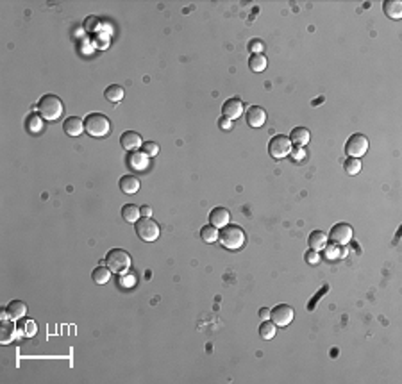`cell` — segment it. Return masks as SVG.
<instances>
[{"label": "cell", "mask_w": 402, "mask_h": 384, "mask_svg": "<svg viewBox=\"0 0 402 384\" xmlns=\"http://www.w3.org/2000/svg\"><path fill=\"white\" fill-rule=\"evenodd\" d=\"M38 113L45 122H56L61 118L63 111H65V104L57 95L45 93L38 102Z\"/></svg>", "instance_id": "6da1fadb"}, {"label": "cell", "mask_w": 402, "mask_h": 384, "mask_svg": "<svg viewBox=\"0 0 402 384\" xmlns=\"http://www.w3.org/2000/svg\"><path fill=\"white\" fill-rule=\"evenodd\" d=\"M218 241L229 250H239L245 245V231L239 225H232L227 223L225 227H222V231L218 233Z\"/></svg>", "instance_id": "7a4b0ae2"}, {"label": "cell", "mask_w": 402, "mask_h": 384, "mask_svg": "<svg viewBox=\"0 0 402 384\" xmlns=\"http://www.w3.org/2000/svg\"><path fill=\"white\" fill-rule=\"evenodd\" d=\"M84 131L93 138H104L111 131L109 118L102 113H90L84 118Z\"/></svg>", "instance_id": "3957f363"}, {"label": "cell", "mask_w": 402, "mask_h": 384, "mask_svg": "<svg viewBox=\"0 0 402 384\" xmlns=\"http://www.w3.org/2000/svg\"><path fill=\"white\" fill-rule=\"evenodd\" d=\"M131 263H133L131 254L124 249H111L106 256V261H104V264H106L111 272H114V274H124V272H127L131 268Z\"/></svg>", "instance_id": "277c9868"}, {"label": "cell", "mask_w": 402, "mask_h": 384, "mask_svg": "<svg viewBox=\"0 0 402 384\" xmlns=\"http://www.w3.org/2000/svg\"><path fill=\"white\" fill-rule=\"evenodd\" d=\"M134 231H136L138 238L143 241H156L159 238V223L154 222L150 216H141L136 223H134Z\"/></svg>", "instance_id": "5b68a950"}, {"label": "cell", "mask_w": 402, "mask_h": 384, "mask_svg": "<svg viewBox=\"0 0 402 384\" xmlns=\"http://www.w3.org/2000/svg\"><path fill=\"white\" fill-rule=\"evenodd\" d=\"M268 152L273 159H283L286 156H290L292 152V141L286 134H277L270 139L268 143Z\"/></svg>", "instance_id": "8992f818"}, {"label": "cell", "mask_w": 402, "mask_h": 384, "mask_svg": "<svg viewBox=\"0 0 402 384\" xmlns=\"http://www.w3.org/2000/svg\"><path fill=\"white\" fill-rule=\"evenodd\" d=\"M293 317H295V313H293V308L288 304H279L270 311V320L275 324V327H286L293 322Z\"/></svg>", "instance_id": "52a82bcc"}, {"label": "cell", "mask_w": 402, "mask_h": 384, "mask_svg": "<svg viewBox=\"0 0 402 384\" xmlns=\"http://www.w3.org/2000/svg\"><path fill=\"white\" fill-rule=\"evenodd\" d=\"M368 150V139L365 134H352L345 143V152L350 156V158H357L359 159L361 156H365Z\"/></svg>", "instance_id": "ba28073f"}, {"label": "cell", "mask_w": 402, "mask_h": 384, "mask_svg": "<svg viewBox=\"0 0 402 384\" xmlns=\"http://www.w3.org/2000/svg\"><path fill=\"white\" fill-rule=\"evenodd\" d=\"M329 238H331V241H334L338 245H347V243L352 240V227L345 222L336 223V225H333V229H331Z\"/></svg>", "instance_id": "9c48e42d"}, {"label": "cell", "mask_w": 402, "mask_h": 384, "mask_svg": "<svg viewBox=\"0 0 402 384\" xmlns=\"http://www.w3.org/2000/svg\"><path fill=\"white\" fill-rule=\"evenodd\" d=\"M243 113V102L239 98H229V100L224 102V106H222V114L229 120H236L239 118Z\"/></svg>", "instance_id": "30bf717a"}, {"label": "cell", "mask_w": 402, "mask_h": 384, "mask_svg": "<svg viewBox=\"0 0 402 384\" xmlns=\"http://www.w3.org/2000/svg\"><path fill=\"white\" fill-rule=\"evenodd\" d=\"M245 118H247V124L251 125V127L259 129L266 122V111L259 106H251L247 109Z\"/></svg>", "instance_id": "8fae6325"}, {"label": "cell", "mask_w": 402, "mask_h": 384, "mask_svg": "<svg viewBox=\"0 0 402 384\" xmlns=\"http://www.w3.org/2000/svg\"><path fill=\"white\" fill-rule=\"evenodd\" d=\"M120 145L126 148V150L134 152V150H138L141 145H143V139H141V136L138 134V132L126 131L124 134L120 136Z\"/></svg>", "instance_id": "7c38bea8"}, {"label": "cell", "mask_w": 402, "mask_h": 384, "mask_svg": "<svg viewBox=\"0 0 402 384\" xmlns=\"http://www.w3.org/2000/svg\"><path fill=\"white\" fill-rule=\"evenodd\" d=\"M231 222V213L225 209V207H215L211 213H209V223L215 225L216 229H222L227 223Z\"/></svg>", "instance_id": "4fadbf2b"}, {"label": "cell", "mask_w": 402, "mask_h": 384, "mask_svg": "<svg viewBox=\"0 0 402 384\" xmlns=\"http://www.w3.org/2000/svg\"><path fill=\"white\" fill-rule=\"evenodd\" d=\"M63 129L68 136H81L84 132V120H81L79 117H68L63 122Z\"/></svg>", "instance_id": "5bb4252c"}, {"label": "cell", "mask_w": 402, "mask_h": 384, "mask_svg": "<svg viewBox=\"0 0 402 384\" xmlns=\"http://www.w3.org/2000/svg\"><path fill=\"white\" fill-rule=\"evenodd\" d=\"M327 240H329V236H327L324 231H313V233L309 234V238H307V245H309V249L311 250L320 252V250L326 249Z\"/></svg>", "instance_id": "9a60e30c"}, {"label": "cell", "mask_w": 402, "mask_h": 384, "mask_svg": "<svg viewBox=\"0 0 402 384\" xmlns=\"http://www.w3.org/2000/svg\"><path fill=\"white\" fill-rule=\"evenodd\" d=\"M120 189L122 193H126V195H134V193H138V189H140V179L136 177V175H124V177L120 179Z\"/></svg>", "instance_id": "2e32d148"}, {"label": "cell", "mask_w": 402, "mask_h": 384, "mask_svg": "<svg viewBox=\"0 0 402 384\" xmlns=\"http://www.w3.org/2000/svg\"><path fill=\"white\" fill-rule=\"evenodd\" d=\"M127 161H129V166L133 170H136V172H143V170L148 166V156L145 154V152L134 150L129 154V159H127Z\"/></svg>", "instance_id": "e0dca14e"}, {"label": "cell", "mask_w": 402, "mask_h": 384, "mask_svg": "<svg viewBox=\"0 0 402 384\" xmlns=\"http://www.w3.org/2000/svg\"><path fill=\"white\" fill-rule=\"evenodd\" d=\"M383 11L391 20L402 18V2L400 0H386L383 4Z\"/></svg>", "instance_id": "ac0fdd59"}, {"label": "cell", "mask_w": 402, "mask_h": 384, "mask_svg": "<svg viewBox=\"0 0 402 384\" xmlns=\"http://www.w3.org/2000/svg\"><path fill=\"white\" fill-rule=\"evenodd\" d=\"M309 139H311V134L307 131L306 127H295L290 134V141L295 143L297 147H304V145L309 143Z\"/></svg>", "instance_id": "d6986e66"}, {"label": "cell", "mask_w": 402, "mask_h": 384, "mask_svg": "<svg viewBox=\"0 0 402 384\" xmlns=\"http://www.w3.org/2000/svg\"><path fill=\"white\" fill-rule=\"evenodd\" d=\"M6 309H8L11 320H20V318L25 317L27 304H25V302H22V300H13V302H9L8 308H6Z\"/></svg>", "instance_id": "ffe728a7"}, {"label": "cell", "mask_w": 402, "mask_h": 384, "mask_svg": "<svg viewBox=\"0 0 402 384\" xmlns=\"http://www.w3.org/2000/svg\"><path fill=\"white\" fill-rule=\"evenodd\" d=\"M16 329H18V336H20V338H32V336H36V332H38V325H36L34 320L18 322Z\"/></svg>", "instance_id": "44dd1931"}, {"label": "cell", "mask_w": 402, "mask_h": 384, "mask_svg": "<svg viewBox=\"0 0 402 384\" xmlns=\"http://www.w3.org/2000/svg\"><path fill=\"white\" fill-rule=\"evenodd\" d=\"M141 213H140V207L134 206V204H126V206L122 207V218L126 220L129 223H136L140 220Z\"/></svg>", "instance_id": "7402d4cb"}, {"label": "cell", "mask_w": 402, "mask_h": 384, "mask_svg": "<svg viewBox=\"0 0 402 384\" xmlns=\"http://www.w3.org/2000/svg\"><path fill=\"white\" fill-rule=\"evenodd\" d=\"M266 64H268V59L265 57V54H252L251 59H249V66H251V70L256 73L265 72Z\"/></svg>", "instance_id": "603a6c76"}, {"label": "cell", "mask_w": 402, "mask_h": 384, "mask_svg": "<svg viewBox=\"0 0 402 384\" xmlns=\"http://www.w3.org/2000/svg\"><path fill=\"white\" fill-rule=\"evenodd\" d=\"M124 95H126V91H124V88H122V86H118V84H111V86H107L106 91H104V97H106V100L113 102V104L120 102L122 98H124Z\"/></svg>", "instance_id": "cb8c5ba5"}, {"label": "cell", "mask_w": 402, "mask_h": 384, "mask_svg": "<svg viewBox=\"0 0 402 384\" xmlns=\"http://www.w3.org/2000/svg\"><path fill=\"white\" fill-rule=\"evenodd\" d=\"M16 334H18V329H16L15 322L11 320L2 322V343H9Z\"/></svg>", "instance_id": "d4e9b609"}, {"label": "cell", "mask_w": 402, "mask_h": 384, "mask_svg": "<svg viewBox=\"0 0 402 384\" xmlns=\"http://www.w3.org/2000/svg\"><path fill=\"white\" fill-rule=\"evenodd\" d=\"M91 279H93L97 284H106L111 279V270L107 266H104V264H100V266H97L95 270H93Z\"/></svg>", "instance_id": "484cf974"}, {"label": "cell", "mask_w": 402, "mask_h": 384, "mask_svg": "<svg viewBox=\"0 0 402 384\" xmlns=\"http://www.w3.org/2000/svg\"><path fill=\"white\" fill-rule=\"evenodd\" d=\"M200 236H202V240H204L206 243H215V241L218 240V229L209 223V225H204L200 229Z\"/></svg>", "instance_id": "4316f807"}, {"label": "cell", "mask_w": 402, "mask_h": 384, "mask_svg": "<svg viewBox=\"0 0 402 384\" xmlns=\"http://www.w3.org/2000/svg\"><path fill=\"white\" fill-rule=\"evenodd\" d=\"M43 118L39 117V114H30L29 118H27V131L32 132V134H38V132H42L43 129Z\"/></svg>", "instance_id": "83f0119b"}, {"label": "cell", "mask_w": 402, "mask_h": 384, "mask_svg": "<svg viewBox=\"0 0 402 384\" xmlns=\"http://www.w3.org/2000/svg\"><path fill=\"white\" fill-rule=\"evenodd\" d=\"M259 336L263 339H272L275 336V324L268 320H263V324L259 325Z\"/></svg>", "instance_id": "f1b7e54d"}, {"label": "cell", "mask_w": 402, "mask_h": 384, "mask_svg": "<svg viewBox=\"0 0 402 384\" xmlns=\"http://www.w3.org/2000/svg\"><path fill=\"white\" fill-rule=\"evenodd\" d=\"M343 168H345V172L349 175H356V173L361 172V161L357 158H349L345 161V165H343Z\"/></svg>", "instance_id": "f546056e"}, {"label": "cell", "mask_w": 402, "mask_h": 384, "mask_svg": "<svg viewBox=\"0 0 402 384\" xmlns=\"http://www.w3.org/2000/svg\"><path fill=\"white\" fill-rule=\"evenodd\" d=\"M141 148H143L141 152H145L148 158H154V156L159 154V145H157L156 141H145V143L141 145Z\"/></svg>", "instance_id": "4dcf8cb0"}, {"label": "cell", "mask_w": 402, "mask_h": 384, "mask_svg": "<svg viewBox=\"0 0 402 384\" xmlns=\"http://www.w3.org/2000/svg\"><path fill=\"white\" fill-rule=\"evenodd\" d=\"M263 49H265V45H263V42H259V40H252V42L249 43V50H251L252 54H263Z\"/></svg>", "instance_id": "1f68e13d"}, {"label": "cell", "mask_w": 402, "mask_h": 384, "mask_svg": "<svg viewBox=\"0 0 402 384\" xmlns=\"http://www.w3.org/2000/svg\"><path fill=\"white\" fill-rule=\"evenodd\" d=\"M290 156H292L293 161H300V159L306 158V150H304L302 147H297V148H292V152H290Z\"/></svg>", "instance_id": "d6a6232c"}, {"label": "cell", "mask_w": 402, "mask_h": 384, "mask_svg": "<svg viewBox=\"0 0 402 384\" xmlns=\"http://www.w3.org/2000/svg\"><path fill=\"white\" fill-rule=\"evenodd\" d=\"M318 259H320V256H318V252H316V250H307V252H306V261L309 264H316V263H318Z\"/></svg>", "instance_id": "836d02e7"}, {"label": "cell", "mask_w": 402, "mask_h": 384, "mask_svg": "<svg viewBox=\"0 0 402 384\" xmlns=\"http://www.w3.org/2000/svg\"><path fill=\"white\" fill-rule=\"evenodd\" d=\"M338 247H334V245H331V247H327V250H326V256H327V259H331V257H340L342 254L338 252Z\"/></svg>", "instance_id": "e575fe53"}, {"label": "cell", "mask_w": 402, "mask_h": 384, "mask_svg": "<svg viewBox=\"0 0 402 384\" xmlns=\"http://www.w3.org/2000/svg\"><path fill=\"white\" fill-rule=\"evenodd\" d=\"M218 125H220L224 131H229V129L232 127V120H229V118H225V117H222L220 120H218Z\"/></svg>", "instance_id": "d590c367"}, {"label": "cell", "mask_w": 402, "mask_h": 384, "mask_svg": "<svg viewBox=\"0 0 402 384\" xmlns=\"http://www.w3.org/2000/svg\"><path fill=\"white\" fill-rule=\"evenodd\" d=\"M259 318H261V320H268V318H270V309H266V308L259 309Z\"/></svg>", "instance_id": "8d00e7d4"}, {"label": "cell", "mask_w": 402, "mask_h": 384, "mask_svg": "<svg viewBox=\"0 0 402 384\" xmlns=\"http://www.w3.org/2000/svg\"><path fill=\"white\" fill-rule=\"evenodd\" d=\"M140 213H141V216H152V207L150 206L140 207Z\"/></svg>", "instance_id": "74e56055"}]
</instances>
